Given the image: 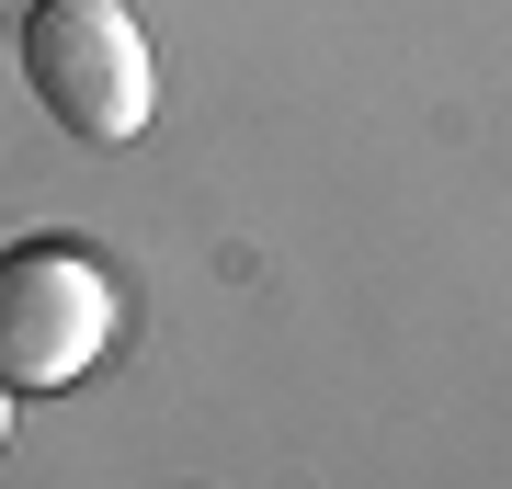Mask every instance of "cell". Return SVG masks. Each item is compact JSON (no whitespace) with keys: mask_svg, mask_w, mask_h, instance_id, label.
<instances>
[{"mask_svg":"<svg viewBox=\"0 0 512 489\" xmlns=\"http://www.w3.org/2000/svg\"><path fill=\"white\" fill-rule=\"evenodd\" d=\"M0 444H12V387H0Z\"/></svg>","mask_w":512,"mask_h":489,"instance_id":"3957f363","label":"cell"},{"mask_svg":"<svg viewBox=\"0 0 512 489\" xmlns=\"http://www.w3.org/2000/svg\"><path fill=\"white\" fill-rule=\"evenodd\" d=\"M23 80L80 148H126L160 103V57L126 0H23Z\"/></svg>","mask_w":512,"mask_h":489,"instance_id":"6da1fadb","label":"cell"},{"mask_svg":"<svg viewBox=\"0 0 512 489\" xmlns=\"http://www.w3.org/2000/svg\"><path fill=\"white\" fill-rule=\"evenodd\" d=\"M114 353V273L80 239H12L0 251V387L57 399Z\"/></svg>","mask_w":512,"mask_h":489,"instance_id":"7a4b0ae2","label":"cell"}]
</instances>
